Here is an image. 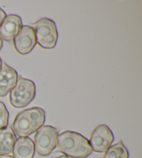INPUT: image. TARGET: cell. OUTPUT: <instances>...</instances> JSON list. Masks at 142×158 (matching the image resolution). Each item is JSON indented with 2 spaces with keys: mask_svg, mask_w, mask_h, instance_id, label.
Wrapping results in <instances>:
<instances>
[{
  "mask_svg": "<svg viewBox=\"0 0 142 158\" xmlns=\"http://www.w3.org/2000/svg\"><path fill=\"white\" fill-rule=\"evenodd\" d=\"M18 73L15 69L2 64L0 70V97H4L14 88L18 81Z\"/></svg>",
  "mask_w": 142,
  "mask_h": 158,
  "instance_id": "9",
  "label": "cell"
},
{
  "mask_svg": "<svg viewBox=\"0 0 142 158\" xmlns=\"http://www.w3.org/2000/svg\"><path fill=\"white\" fill-rule=\"evenodd\" d=\"M103 158H129V152L123 141H120L109 147Z\"/></svg>",
  "mask_w": 142,
  "mask_h": 158,
  "instance_id": "12",
  "label": "cell"
},
{
  "mask_svg": "<svg viewBox=\"0 0 142 158\" xmlns=\"http://www.w3.org/2000/svg\"><path fill=\"white\" fill-rule=\"evenodd\" d=\"M9 113L4 102L0 101V130L4 129L9 125Z\"/></svg>",
  "mask_w": 142,
  "mask_h": 158,
  "instance_id": "13",
  "label": "cell"
},
{
  "mask_svg": "<svg viewBox=\"0 0 142 158\" xmlns=\"http://www.w3.org/2000/svg\"><path fill=\"white\" fill-rule=\"evenodd\" d=\"M45 116V111L40 107H34L22 111L13 121V131L20 137H28L42 126Z\"/></svg>",
  "mask_w": 142,
  "mask_h": 158,
  "instance_id": "2",
  "label": "cell"
},
{
  "mask_svg": "<svg viewBox=\"0 0 142 158\" xmlns=\"http://www.w3.org/2000/svg\"><path fill=\"white\" fill-rule=\"evenodd\" d=\"M56 146L57 151L71 158H87L93 151L87 138L69 130L58 135Z\"/></svg>",
  "mask_w": 142,
  "mask_h": 158,
  "instance_id": "1",
  "label": "cell"
},
{
  "mask_svg": "<svg viewBox=\"0 0 142 158\" xmlns=\"http://www.w3.org/2000/svg\"><path fill=\"white\" fill-rule=\"evenodd\" d=\"M59 131L51 125H42L34 137L35 151L40 156H48L57 146Z\"/></svg>",
  "mask_w": 142,
  "mask_h": 158,
  "instance_id": "5",
  "label": "cell"
},
{
  "mask_svg": "<svg viewBox=\"0 0 142 158\" xmlns=\"http://www.w3.org/2000/svg\"><path fill=\"white\" fill-rule=\"evenodd\" d=\"M13 158H33L35 154L34 142L28 137L17 139L13 148Z\"/></svg>",
  "mask_w": 142,
  "mask_h": 158,
  "instance_id": "10",
  "label": "cell"
},
{
  "mask_svg": "<svg viewBox=\"0 0 142 158\" xmlns=\"http://www.w3.org/2000/svg\"><path fill=\"white\" fill-rule=\"evenodd\" d=\"M22 19L17 15H7L0 25V38L6 42L14 40L22 27Z\"/></svg>",
  "mask_w": 142,
  "mask_h": 158,
  "instance_id": "8",
  "label": "cell"
},
{
  "mask_svg": "<svg viewBox=\"0 0 142 158\" xmlns=\"http://www.w3.org/2000/svg\"><path fill=\"white\" fill-rule=\"evenodd\" d=\"M53 158H71V157H69L66 156V155H61V156H58V157H53Z\"/></svg>",
  "mask_w": 142,
  "mask_h": 158,
  "instance_id": "16",
  "label": "cell"
},
{
  "mask_svg": "<svg viewBox=\"0 0 142 158\" xmlns=\"http://www.w3.org/2000/svg\"><path fill=\"white\" fill-rule=\"evenodd\" d=\"M0 158H13V157L10 155H1L0 154Z\"/></svg>",
  "mask_w": 142,
  "mask_h": 158,
  "instance_id": "15",
  "label": "cell"
},
{
  "mask_svg": "<svg viewBox=\"0 0 142 158\" xmlns=\"http://www.w3.org/2000/svg\"><path fill=\"white\" fill-rule=\"evenodd\" d=\"M36 87L34 81L18 76L15 86L10 92V102L15 108H24L35 98Z\"/></svg>",
  "mask_w": 142,
  "mask_h": 158,
  "instance_id": "3",
  "label": "cell"
},
{
  "mask_svg": "<svg viewBox=\"0 0 142 158\" xmlns=\"http://www.w3.org/2000/svg\"><path fill=\"white\" fill-rule=\"evenodd\" d=\"M114 139V135L110 127L103 124L98 125L93 130L89 142L93 151L104 152L112 145Z\"/></svg>",
  "mask_w": 142,
  "mask_h": 158,
  "instance_id": "6",
  "label": "cell"
},
{
  "mask_svg": "<svg viewBox=\"0 0 142 158\" xmlns=\"http://www.w3.org/2000/svg\"><path fill=\"white\" fill-rule=\"evenodd\" d=\"M36 43L44 49L55 48L58 40V31L56 23L51 19L43 18L33 24Z\"/></svg>",
  "mask_w": 142,
  "mask_h": 158,
  "instance_id": "4",
  "label": "cell"
},
{
  "mask_svg": "<svg viewBox=\"0 0 142 158\" xmlns=\"http://www.w3.org/2000/svg\"><path fill=\"white\" fill-rule=\"evenodd\" d=\"M2 46H3V41H2V39L0 38V50H2Z\"/></svg>",
  "mask_w": 142,
  "mask_h": 158,
  "instance_id": "17",
  "label": "cell"
},
{
  "mask_svg": "<svg viewBox=\"0 0 142 158\" xmlns=\"http://www.w3.org/2000/svg\"><path fill=\"white\" fill-rule=\"evenodd\" d=\"M17 137L11 125L0 130V154L9 155L12 152Z\"/></svg>",
  "mask_w": 142,
  "mask_h": 158,
  "instance_id": "11",
  "label": "cell"
},
{
  "mask_svg": "<svg viewBox=\"0 0 142 158\" xmlns=\"http://www.w3.org/2000/svg\"><path fill=\"white\" fill-rule=\"evenodd\" d=\"M15 50L22 55L29 54L36 45L34 29L29 25L22 26L13 41Z\"/></svg>",
  "mask_w": 142,
  "mask_h": 158,
  "instance_id": "7",
  "label": "cell"
},
{
  "mask_svg": "<svg viewBox=\"0 0 142 158\" xmlns=\"http://www.w3.org/2000/svg\"><path fill=\"white\" fill-rule=\"evenodd\" d=\"M6 17V13H5V12L1 9V8H0V25H1L2 22L4 21V20Z\"/></svg>",
  "mask_w": 142,
  "mask_h": 158,
  "instance_id": "14",
  "label": "cell"
},
{
  "mask_svg": "<svg viewBox=\"0 0 142 158\" xmlns=\"http://www.w3.org/2000/svg\"><path fill=\"white\" fill-rule=\"evenodd\" d=\"M2 64H3V63H2V59H1V58H0V70H1V69H2Z\"/></svg>",
  "mask_w": 142,
  "mask_h": 158,
  "instance_id": "18",
  "label": "cell"
}]
</instances>
